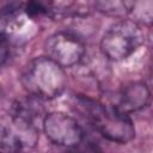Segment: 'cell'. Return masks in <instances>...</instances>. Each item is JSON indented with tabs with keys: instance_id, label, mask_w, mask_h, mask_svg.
I'll return each instance as SVG.
<instances>
[{
	"instance_id": "obj_1",
	"label": "cell",
	"mask_w": 153,
	"mask_h": 153,
	"mask_svg": "<svg viewBox=\"0 0 153 153\" xmlns=\"http://www.w3.org/2000/svg\"><path fill=\"white\" fill-rule=\"evenodd\" d=\"M76 106L96 130L109 141L127 143L134 139L135 128L129 115L122 112L116 105H104L79 97L76 98Z\"/></svg>"
},
{
	"instance_id": "obj_2",
	"label": "cell",
	"mask_w": 153,
	"mask_h": 153,
	"mask_svg": "<svg viewBox=\"0 0 153 153\" xmlns=\"http://www.w3.org/2000/svg\"><path fill=\"white\" fill-rule=\"evenodd\" d=\"M20 81L25 91L37 98L53 99L66 88V73L63 68L51 59L36 57L23 69Z\"/></svg>"
},
{
	"instance_id": "obj_3",
	"label": "cell",
	"mask_w": 153,
	"mask_h": 153,
	"mask_svg": "<svg viewBox=\"0 0 153 153\" xmlns=\"http://www.w3.org/2000/svg\"><path fill=\"white\" fill-rule=\"evenodd\" d=\"M143 42L142 26L133 19H121L103 35L100 51L111 61H122L136 51Z\"/></svg>"
},
{
	"instance_id": "obj_4",
	"label": "cell",
	"mask_w": 153,
	"mask_h": 153,
	"mask_svg": "<svg viewBox=\"0 0 153 153\" xmlns=\"http://www.w3.org/2000/svg\"><path fill=\"white\" fill-rule=\"evenodd\" d=\"M39 137L38 126L8 114L0 117V148L5 151H23L36 146Z\"/></svg>"
},
{
	"instance_id": "obj_5",
	"label": "cell",
	"mask_w": 153,
	"mask_h": 153,
	"mask_svg": "<svg viewBox=\"0 0 153 153\" xmlns=\"http://www.w3.org/2000/svg\"><path fill=\"white\" fill-rule=\"evenodd\" d=\"M42 128L50 142L61 147H76L84 141L85 133L73 117L63 112H51L44 116Z\"/></svg>"
},
{
	"instance_id": "obj_6",
	"label": "cell",
	"mask_w": 153,
	"mask_h": 153,
	"mask_svg": "<svg viewBox=\"0 0 153 153\" xmlns=\"http://www.w3.org/2000/svg\"><path fill=\"white\" fill-rule=\"evenodd\" d=\"M44 50L49 59L62 68H68L81 61L85 54V45L71 32H56L45 39Z\"/></svg>"
},
{
	"instance_id": "obj_7",
	"label": "cell",
	"mask_w": 153,
	"mask_h": 153,
	"mask_svg": "<svg viewBox=\"0 0 153 153\" xmlns=\"http://www.w3.org/2000/svg\"><path fill=\"white\" fill-rule=\"evenodd\" d=\"M151 99V92L145 82L137 81L126 86L121 94L118 105H116L122 112L129 115L136 112L148 105Z\"/></svg>"
},
{
	"instance_id": "obj_8",
	"label": "cell",
	"mask_w": 153,
	"mask_h": 153,
	"mask_svg": "<svg viewBox=\"0 0 153 153\" xmlns=\"http://www.w3.org/2000/svg\"><path fill=\"white\" fill-rule=\"evenodd\" d=\"M134 2L135 0H96V7L108 17L124 18L130 14Z\"/></svg>"
},
{
	"instance_id": "obj_9",
	"label": "cell",
	"mask_w": 153,
	"mask_h": 153,
	"mask_svg": "<svg viewBox=\"0 0 153 153\" xmlns=\"http://www.w3.org/2000/svg\"><path fill=\"white\" fill-rule=\"evenodd\" d=\"M153 4L152 0H135L134 6L130 11V13L134 17V22L137 24L151 26L152 24V18H153Z\"/></svg>"
},
{
	"instance_id": "obj_10",
	"label": "cell",
	"mask_w": 153,
	"mask_h": 153,
	"mask_svg": "<svg viewBox=\"0 0 153 153\" xmlns=\"http://www.w3.org/2000/svg\"><path fill=\"white\" fill-rule=\"evenodd\" d=\"M54 0H27L24 11L27 17L36 18L53 11Z\"/></svg>"
},
{
	"instance_id": "obj_11",
	"label": "cell",
	"mask_w": 153,
	"mask_h": 153,
	"mask_svg": "<svg viewBox=\"0 0 153 153\" xmlns=\"http://www.w3.org/2000/svg\"><path fill=\"white\" fill-rule=\"evenodd\" d=\"M11 54V43L10 38L5 33H0V67H2L8 60Z\"/></svg>"
},
{
	"instance_id": "obj_12",
	"label": "cell",
	"mask_w": 153,
	"mask_h": 153,
	"mask_svg": "<svg viewBox=\"0 0 153 153\" xmlns=\"http://www.w3.org/2000/svg\"><path fill=\"white\" fill-rule=\"evenodd\" d=\"M4 98H5V97H4V92H2V90L0 88V105H1L2 102H4Z\"/></svg>"
}]
</instances>
